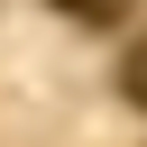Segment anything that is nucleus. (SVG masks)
Returning a JSON list of instances; mask_svg holds the SVG:
<instances>
[{"label":"nucleus","mask_w":147,"mask_h":147,"mask_svg":"<svg viewBox=\"0 0 147 147\" xmlns=\"http://www.w3.org/2000/svg\"><path fill=\"white\" fill-rule=\"evenodd\" d=\"M119 92H129V101L147 110V37H138V55H129V74H119Z\"/></svg>","instance_id":"f257e3e1"},{"label":"nucleus","mask_w":147,"mask_h":147,"mask_svg":"<svg viewBox=\"0 0 147 147\" xmlns=\"http://www.w3.org/2000/svg\"><path fill=\"white\" fill-rule=\"evenodd\" d=\"M55 9H83L92 28H101V18H119V0H55Z\"/></svg>","instance_id":"f03ea898"}]
</instances>
